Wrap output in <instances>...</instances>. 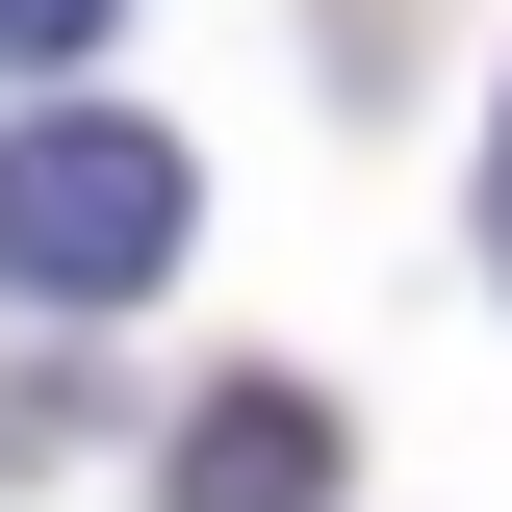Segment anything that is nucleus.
<instances>
[{
  "instance_id": "1",
  "label": "nucleus",
  "mask_w": 512,
  "mask_h": 512,
  "mask_svg": "<svg viewBox=\"0 0 512 512\" xmlns=\"http://www.w3.org/2000/svg\"><path fill=\"white\" fill-rule=\"evenodd\" d=\"M180 231H205L180 128H103V103L0 128V308H128V282H154Z\"/></svg>"
},
{
  "instance_id": "2",
  "label": "nucleus",
  "mask_w": 512,
  "mask_h": 512,
  "mask_svg": "<svg viewBox=\"0 0 512 512\" xmlns=\"http://www.w3.org/2000/svg\"><path fill=\"white\" fill-rule=\"evenodd\" d=\"M154 512H333V410L308 384H231V410L154 461Z\"/></svg>"
},
{
  "instance_id": "3",
  "label": "nucleus",
  "mask_w": 512,
  "mask_h": 512,
  "mask_svg": "<svg viewBox=\"0 0 512 512\" xmlns=\"http://www.w3.org/2000/svg\"><path fill=\"white\" fill-rule=\"evenodd\" d=\"M103 26H128V0H0V52H26V77H52V52H103Z\"/></svg>"
},
{
  "instance_id": "4",
  "label": "nucleus",
  "mask_w": 512,
  "mask_h": 512,
  "mask_svg": "<svg viewBox=\"0 0 512 512\" xmlns=\"http://www.w3.org/2000/svg\"><path fill=\"white\" fill-rule=\"evenodd\" d=\"M487 256H512V128H487Z\"/></svg>"
}]
</instances>
